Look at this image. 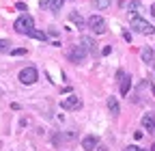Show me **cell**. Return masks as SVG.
Listing matches in <instances>:
<instances>
[{
	"instance_id": "6da1fadb",
	"label": "cell",
	"mask_w": 155,
	"mask_h": 151,
	"mask_svg": "<svg viewBox=\"0 0 155 151\" xmlns=\"http://www.w3.org/2000/svg\"><path fill=\"white\" fill-rule=\"evenodd\" d=\"M86 54H88V50H86L84 45H69V48H67V52H65L67 61H69V63H73V65H80V63H84Z\"/></svg>"
},
{
	"instance_id": "7a4b0ae2",
	"label": "cell",
	"mask_w": 155,
	"mask_h": 151,
	"mask_svg": "<svg viewBox=\"0 0 155 151\" xmlns=\"http://www.w3.org/2000/svg\"><path fill=\"white\" fill-rule=\"evenodd\" d=\"M13 28H15V32H19V35H28V32L35 28V20H32L28 13H24V15H19L17 20H15Z\"/></svg>"
},
{
	"instance_id": "3957f363",
	"label": "cell",
	"mask_w": 155,
	"mask_h": 151,
	"mask_svg": "<svg viewBox=\"0 0 155 151\" xmlns=\"http://www.w3.org/2000/svg\"><path fill=\"white\" fill-rule=\"evenodd\" d=\"M131 28L140 35H153L155 32V26L151 22L142 20V17H138V15H131Z\"/></svg>"
},
{
	"instance_id": "277c9868",
	"label": "cell",
	"mask_w": 155,
	"mask_h": 151,
	"mask_svg": "<svg viewBox=\"0 0 155 151\" xmlns=\"http://www.w3.org/2000/svg\"><path fill=\"white\" fill-rule=\"evenodd\" d=\"M17 78H19V82H22V84H35L37 80H39V71H37V67H24L22 71H19V76H17Z\"/></svg>"
},
{
	"instance_id": "5b68a950",
	"label": "cell",
	"mask_w": 155,
	"mask_h": 151,
	"mask_svg": "<svg viewBox=\"0 0 155 151\" xmlns=\"http://www.w3.org/2000/svg\"><path fill=\"white\" fill-rule=\"evenodd\" d=\"M86 24H88V28L95 35H104L106 32V20H104L101 15H91L88 20H86Z\"/></svg>"
},
{
	"instance_id": "8992f818",
	"label": "cell",
	"mask_w": 155,
	"mask_h": 151,
	"mask_svg": "<svg viewBox=\"0 0 155 151\" xmlns=\"http://www.w3.org/2000/svg\"><path fill=\"white\" fill-rule=\"evenodd\" d=\"M61 106L65 110H78V108H82V99L78 97V95H69V97H65L61 102Z\"/></svg>"
},
{
	"instance_id": "52a82bcc",
	"label": "cell",
	"mask_w": 155,
	"mask_h": 151,
	"mask_svg": "<svg viewBox=\"0 0 155 151\" xmlns=\"http://www.w3.org/2000/svg\"><path fill=\"white\" fill-rule=\"evenodd\" d=\"M116 76L121 78V95L125 97L127 93H129V89H131V76H127V73H123V71H119Z\"/></svg>"
},
{
	"instance_id": "ba28073f",
	"label": "cell",
	"mask_w": 155,
	"mask_h": 151,
	"mask_svg": "<svg viewBox=\"0 0 155 151\" xmlns=\"http://www.w3.org/2000/svg\"><path fill=\"white\" fill-rule=\"evenodd\" d=\"M97 145H99V140H97V136H95V134H86V136L82 138V149H86V151L97 149Z\"/></svg>"
},
{
	"instance_id": "9c48e42d",
	"label": "cell",
	"mask_w": 155,
	"mask_h": 151,
	"mask_svg": "<svg viewBox=\"0 0 155 151\" xmlns=\"http://www.w3.org/2000/svg\"><path fill=\"white\" fill-rule=\"evenodd\" d=\"M108 110H110V115H114V117H119L121 115V104H119V99L116 97H108Z\"/></svg>"
},
{
	"instance_id": "30bf717a",
	"label": "cell",
	"mask_w": 155,
	"mask_h": 151,
	"mask_svg": "<svg viewBox=\"0 0 155 151\" xmlns=\"http://www.w3.org/2000/svg\"><path fill=\"white\" fill-rule=\"evenodd\" d=\"M142 127L147 132H155V115H153V112H149V115L142 117Z\"/></svg>"
},
{
	"instance_id": "8fae6325",
	"label": "cell",
	"mask_w": 155,
	"mask_h": 151,
	"mask_svg": "<svg viewBox=\"0 0 155 151\" xmlns=\"http://www.w3.org/2000/svg\"><path fill=\"white\" fill-rule=\"evenodd\" d=\"M82 45H84L91 54H97V43L91 39V37H82Z\"/></svg>"
},
{
	"instance_id": "7c38bea8",
	"label": "cell",
	"mask_w": 155,
	"mask_h": 151,
	"mask_svg": "<svg viewBox=\"0 0 155 151\" xmlns=\"http://www.w3.org/2000/svg\"><path fill=\"white\" fill-rule=\"evenodd\" d=\"M140 56H142V61H144V63H147V65H151V63H153V61H155V52H153V50H151V48H144V50H142V54H140Z\"/></svg>"
},
{
	"instance_id": "4fadbf2b",
	"label": "cell",
	"mask_w": 155,
	"mask_h": 151,
	"mask_svg": "<svg viewBox=\"0 0 155 151\" xmlns=\"http://www.w3.org/2000/svg\"><path fill=\"white\" fill-rule=\"evenodd\" d=\"M28 37H32V39H37V41H48V32L37 30V28H32V30L28 32Z\"/></svg>"
},
{
	"instance_id": "5bb4252c",
	"label": "cell",
	"mask_w": 155,
	"mask_h": 151,
	"mask_svg": "<svg viewBox=\"0 0 155 151\" xmlns=\"http://www.w3.org/2000/svg\"><path fill=\"white\" fill-rule=\"evenodd\" d=\"M112 5V0H93V7L95 9H108Z\"/></svg>"
},
{
	"instance_id": "9a60e30c",
	"label": "cell",
	"mask_w": 155,
	"mask_h": 151,
	"mask_svg": "<svg viewBox=\"0 0 155 151\" xmlns=\"http://www.w3.org/2000/svg\"><path fill=\"white\" fill-rule=\"evenodd\" d=\"M63 5H65V0H50V9L54 11V13H58L63 9Z\"/></svg>"
},
{
	"instance_id": "2e32d148",
	"label": "cell",
	"mask_w": 155,
	"mask_h": 151,
	"mask_svg": "<svg viewBox=\"0 0 155 151\" xmlns=\"http://www.w3.org/2000/svg\"><path fill=\"white\" fill-rule=\"evenodd\" d=\"M69 17H71V22H75L78 26H80V28L84 26V20H82V15H80V13H75V11H73V13H71Z\"/></svg>"
},
{
	"instance_id": "e0dca14e",
	"label": "cell",
	"mask_w": 155,
	"mask_h": 151,
	"mask_svg": "<svg viewBox=\"0 0 155 151\" xmlns=\"http://www.w3.org/2000/svg\"><path fill=\"white\" fill-rule=\"evenodd\" d=\"M127 9H129V13L134 15V13H138V9H140V2L138 0H131V2L127 5Z\"/></svg>"
},
{
	"instance_id": "ac0fdd59",
	"label": "cell",
	"mask_w": 155,
	"mask_h": 151,
	"mask_svg": "<svg viewBox=\"0 0 155 151\" xmlns=\"http://www.w3.org/2000/svg\"><path fill=\"white\" fill-rule=\"evenodd\" d=\"M0 52H11V41L0 39Z\"/></svg>"
},
{
	"instance_id": "d6986e66",
	"label": "cell",
	"mask_w": 155,
	"mask_h": 151,
	"mask_svg": "<svg viewBox=\"0 0 155 151\" xmlns=\"http://www.w3.org/2000/svg\"><path fill=\"white\" fill-rule=\"evenodd\" d=\"M11 54L13 56H22V54H26V50L24 48H17V50H11Z\"/></svg>"
},
{
	"instance_id": "ffe728a7",
	"label": "cell",
	"mask_w": 155,
	"mask_h": 151,
	"mask_svg": "<svg viewBox=\"0 0 155 151\" xmlns=\"http://www.w3.org/2000/svg\"><path fill=\"white\" fill-rule=\"evenodd\" d=\"M125 151H147V149H142V147H138V145H129Z\"/></svg>"
},
{
	"instance_id": "44dd1931",
	"label": "cell",
	"mask_w": 155,
	"mask_h": 151,
	"mask_svg": "<svg viewBox=\"0 0 155 151\" xmlns=\"http://www.w3.org/2000/svg\"><path fill=\"white\" fill-rule=\"evenodd\" d=\"M15 7H17V9H19V11H26V5H24V2H17V5H15Z\"/></svg>"
},
{
	"instance_id": "7402d4cb",
	"label": "cell",
	"mask_w": 155,
	"mask_h": 151,
	"mask_svg": "<svg viewBox=\"0 0 155 151\" xmlns=\"http://www.w3.org/2000/svg\"><path fill=\"white\" fill-rule=\"evenodd\" d=\"M151 15H155V5H153V7H151Z\"/></svg>"
},
{
	"instance_id": "603a6c76",
	"label": "cell",
	"mask_w": 155,
	"mask_h": 151,
	"mask_svg": "<svg viewBox=\"0 0 155 151\" xmlns=\"http://www.w3.org/2000/svg\"><path fill=\"white\" fill-rule=\"evenodd\" d=\"M151 151H155V145H153V147H151Z\"/></svg>"
},
{
	"instance_id": "cb8c5ba5",
	"label": "cell",
	"mask_w": 155,
	"mask_h": 151,
	"mask_svg": "<svg viewBox=\"0 0 155 151\" xmlns=\"http://www.w3.org/2000/svg\"><path fill=\"white\" fill-rule=\"evenodd\" d=\"M151 65H153V69H155V61H153V63H151Z\"/></svg>"
}]
</instances>
